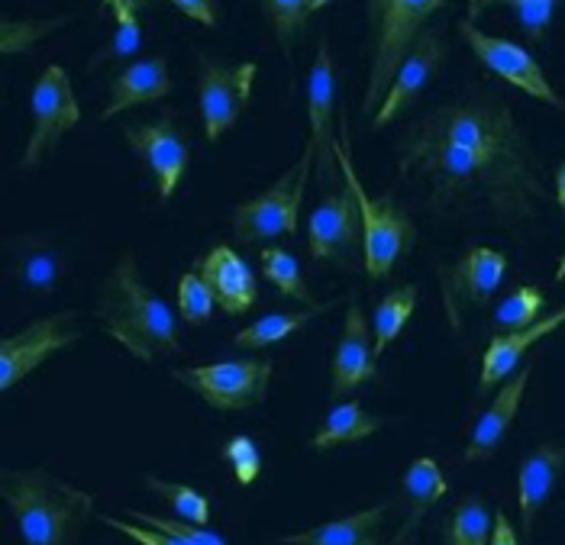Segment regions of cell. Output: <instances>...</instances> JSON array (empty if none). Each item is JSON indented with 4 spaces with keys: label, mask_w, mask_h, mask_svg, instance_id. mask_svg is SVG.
Segmentation results:
<instances>
[{
    "label": "cell",
    "mask_w": 565,
    "mask_h": 545,
    "mask_svg": "<svg viewBox=\"0 0 565 545\" xmlns=\"http://www.w3.org/2000/svg\"><path fill=\"white\" fill-rule=\"evenodd\" d=\"M401 178L420 181L436 207L476 197L501 220H530L546 201V184L514 110L476 94L436 107L397 146Z\"/></svg>",
    "instance_id": "1"
},
{
    "label": "cell",
    "mask_w": 565,
    "mask_h": 545,
    "mask_svg": "<svg viewBox=\"0 0 565 545\" xmlns=\"http://www.w3.org/2000/svg\"><path fill=\"white\" fill-rule=\"evenodd\" d=\"M97 320L104 333L120 342L139 362H152L181 349L174 313L159 293L146 288L132 252L120 255L117 268L104 281L97 300Z\"/></svg>",
    "instance_id": "2"
},
{
    "label": "cell",
    "mask_w": 565,
    "mask_h": 545,
    "mask_svg": "<svg viewBox=\"0 0 565 545\" xmlns=\"http://www.w3.org/2000/svg\"><path fill=\"white\" fill-rule=\"evenodd\" d=\"M0 498L26 545H72L87 523L94 498L45 468H7Z\"/></svg>",
    "instance_id": "3"
},
{
    "label": "cell",
    "mask_w": 565,
    "mask_h": 545,
    "mask_svg": "<svg viewBox=\"0 0 565 545\" xmlns=\"http://www.w3.org/2000/svg\"><path fill=\"white\" fill-rule=\"evenodd\" d=\"M449 0H369L372 20V68L362 110H379L411 45L427 30V20Z\"/></svg>",
    "instance_id": "4"
},
{
    "label": "cell",
    "mask_w": 565,
    "mask_h": 545,
    "mask_svg": "<svg viewBox=\"0 0 565 545\" xmlns=\"http://www.w3.org/2000/svg\"><path fill=\"white\" fill-rule=\"evenodd\" d=\"M337 162L343 171V181L347 188L355 194V204L362 213V233H365V249H362V261H365V271L369 278L375 281H385L392 275V268L397 265V258L414 246L417 239V226L407 213L394 207L392 197H372L355 168L349 159V136L343 129V139L337 142Z\"/></svg>",
    "instance_id": "5"
},
{
    "label": "cell",
    "mask_w": 565,
    "mask_h": 545,
    "mask_svg": "<svg viewBox=\"0 0 565 545\" xmlns=\"http://www.w3.org/2000/svg\"><path fill=\"white\" fill-rule=\"evenodd\" d=\"M307 178H310V168L298 162L253 201H243L239 207H233V216H230L233 236L246 246L275 239V236H295L298 220H301Z\"/></svg>",
    "instance_id": "6"
},
{
    "label": "cell",
    "mask_w": 565,
    "mask_h": 545,
    "mask_svg": "<svg viewBox=\"0 0 565 545\" xmlns=\"http://www.w3.org/2000/svg\"><path fill=\"white\" fill-rule=\"evenodd\" d=\"M337 62H333V52H330V42L320 40L317 45V55H313V65H310V75H307V126H310V136H307L305 156H301V165L317 171L320 181H330L333 171L340 168L337 162Z\"/></svg>",
    "instance_id": "7"
},
{
    "label": "cell",
    "mask_w": 565,
    "mask_h": 545,
    "mask_svg": "<svg viewBox=\"0 0 565 545\" xmlns=\"http://www.w3.org/2000/svg\"><path fill=\"white\" fill-rule=\"evenodd\" d=\"M30 107H33V132L17 162L20 171H36L45 162V156L62 142V136L72 132L82 120L75 87L62 65H49L40 75L33 97H30Z\"/></svg>",
    "instance_id": "8"
},
{
    "label": "cell",
    "mask_w": 565,
    "mask_h": 545,
    "mask_svg": "<svg viewBox=\"0 0 565 545\" xmlns=\"http://www.w3.org/2000/svg\"><path fill=\"white\" fill-rule=\"evenodd\" d=\"M256 75H259L256 62L223 65L211 55H198V110L207 142H217L223 132L239 124V117L253 100Z\"/></svg>",
    "instance_id": "9"
},
{
    "label": "cell",
    "mask_w": 565,
    "mask_h": 545,
    "mask_svg": "<svg viewBox=\"0 0 565 545\" xmlns=\"http://www.w3.org/2000/svg\"><path fill=\"white\" fill-rule=\"evenodd\" d=\"M172 377L178 384L191 387L214 410H249V407H259L268 394L271 362L233 359V362H217V365L174 368Z\"/></svg>",
    "instance_id": "10"
},
{
    "label": "cell",
    "mask_w": 565,
    "mask_h": 545,
    "mask_svg": "<svg viewBox=\"0 0 565 545\" xmlns=\"http://www.w3.org/2000/svg\"><path fill=\"white\" fill-rule=\"evenodd\" d=\"M459 36L466 40V45L476 52V58L491 75H498L501 82H508L511 87H518V90L543 100V104H550V107H556V110H565V100L556 94V87L550 84L543 65L523 45L484 33L469 17L459 20Z\"/></svg>",
    "instance_id": "11"
},
{
    "label": "cell",
    "mask_w": 565,
    "mask_h": 545,
    "mask_svg": "<svg viewBox=\"0 0 565 545\" xmlns=\"http://www.w3.org/2000/svg\"><path fill=\"white\" fill-rule=\"evenodd\" d=\"M78 313L62 310L30 323L26 330L13 335H3L0 342V387L10 391L26 375H33L43 362L58 355L62 349L75 345L82 339V330L75 327Z\"/></svg>",
    "instance_id": "12"
},
{
    "label": "cell",
    "mask_w": 565,
    "mask_h": 545,
    "mask_svg": "<svg viewBox=\"0 0 565 545\" xmlns=\"http://www.w3.org/2000/svg\"><path fill=\"white\" fill-rule=\"evenodd\" d=\"M124 136L136 152V159L149 168L159 201H169L191 165V146H188L184 129L174 124L172 114H162L159 120L130 124L124 129Z\"/></svg>",
    "instance_id": "13"
},
{
    "label": "cell",
    "mask_w": 565,
    "mask_h": 545,
    "mask_svg": "<svg viewBox=\"0 0 565 545\" xmlns=\"http://www.w3.org/2000/svg\"><path fill=\"white\" fill-rule=\"evenodd\" d=\"M307 249L317 261H333V265H352L359 252L365 249V233H362V213L355 204V194L343 188L330 194L320 207L307 220Z\"/></svg>",
    "instance_id": "14"
},
{
    "label": "cell",
    "mask_w": 565,
    "mask_h": 545,
    "mask_svg": "<svg viewBox=\"0 0 565 545\" xmlns=\"http://www.w3.org/2000/svg\"><path fill=\"white\" fill-rule=\"evenodd\" d=\"M446 58H449V45H446V36L439 26H427L417 42L411 45L407 58L401 62L397 75H394L392 87L382 100V107L375 110V120H372V129H385L388 124H394L424 90L427 84L434 82L436 75L446 68Z\"/></svg>",
    "instance_id": "15"
},
{
    "label": "cell",
    "mask_w": 565,
    "mask_h": 545,
    "mask_svg": "<svg viewBox=\"0 0 565 545\" xmlns=\"http://www.w3.org/2000/svg\"><path fill=\"white\" fill-rule=\"evenodd\" d=\"M379 377V355H375V333L365 320L362 303H349L343 335L333 352V377H330V397L340 400L362 384Z\"/></svg>",
    "instance_id": "16"
},
{
    "label": "cell",
    "mask_w": 565,
    "mask_h": 545,
    "mask_svg": "<svg viewBox=\"0 0 565 545\" xmlns=\"http://www.w3.org/2000/svg\"><path fill=\"white\" fill-rule=\"evenodd\" d=\"M198 275L211 285L217 303L230 317H243L259 300V281L246 258L230 246H214L204 258H198Z\"/></svg>",
    "instance_id": "17"
},
{
    "label": "cell",
    "mask_w": 565,
    "mask_h": 545,
    "mask_svg": "<svg viewBox=\"0 0 565 545\" xmlns=\"http://www.w3.org/2000/svg\"><path fill=\"white\" fill-rule=\"evenodd\" d=\"M559 327H565V303L556 310V313L543 317L540 323L526 327V330H521V333L491 335V342H488V349H484V355H481L479 394H488V391H491V387H498L504 377H511V372L521 365L523 355H526L540 339H546V335L556 333Z\"/></svg>",
    "instance_id": "18"
},
{
    "label": "cell",
    "mask_w": 565,
    "mask_h": 545,
    "mask_svg": "<svg viewBox=\"0 0 565 545\" xmlns=\"http://www.w3.org/2000/svg\"><path fill=\"white\" fill-rule=\"evenodd\" d=\"M530 375H533V368L526 365V368H521L518 375H511V381H504V387L498 391V397L491 400V407H488V410L479 417V423H476L472 439H469V446H466V456H462V459L466 461L491 459V456L501 449L504 436L511 432L514 419H518V414H521L523 394H526Z\"/></svg>",
    "instance_id": "19"
},
{
    "label": "cell",
    "mask_w": 565,
    "mask_h": 545,
    "mask_svg": "<svg viewBox=\"0 0 565 545\" xmlns=\"http://www.w3.org/2000/svg\"><path fill=\"white\" fill-rule=\"evenodd\" d=\"M563 471L565 446H556V442L536 446L521 461V471H518V506H521L523 536H533L536 516H540L543 503L550 501V494H553V488H556Z\"/></svg>",
    "instance_id": "20"
},
{
    "label": "cell",
    "mask_w": 565,
    "mask_h": 545,
    "mask_svg": "<svg viewBox=\"0 0 565 545\" xmlns=\"http://www.w3.org/2000/svg\"><path fill=\"white\" fill-rule=\"evenodd\" d=\"M172 90V75H169V58L166 55H149L142 62L127 65L114 84H110V100L100 114V120H114L117 114L156 104Z\"/></svg>",
    "instance_id": "21"
},
{
    "label": "cell",
    "mask_w": 565,
    "mask_h": 545,
    "mask_svg": "<svg viewBox=\"0 0 565 545\" xmlns=\"http://www.w3.org/2000/svg\"><path fill=\"white\" fill-rule=\"evenodd\" d=\"M508 271V255L491 246H469L466 255L446 271V300H469V303H488L501 288Z\"/></svg>",
    "instance_id": "22"
},
{
    "label": "cell",
    "mask_w": 565,
    "mask_h": 545,
    "mask_svg": "<svg viewBox=\"0 0 565 545\" xmlns=\"http://www.w3.org/2000/svg\"><path fill=\"white\" fill-rule=\"evenodd\" d=\"M401 491H404V503H407V516H404L401 530L394 533L392 545H407L414 539V533L420 530L424 516L446 498L449 484H446V478H443L436 459L420 456V459L411 461V468L404 471Z\"/></svg>",
    "instance_id": "23"
},
{
    "label": "cell",
    "mask_w": 565,
    "mask_h": 545,
    "mask_svg": "<svg viewBox=\"0 0 565 545\" xmlns=\"http://www.w3.org/2000/svg\"><path fill=\"white\" fill-rule=\"evenodd\" d=\"M388 503H375L369 510L349 513L340 520L320 523L305 533H288L281 536V545H379V530L385 523Z\"/></svg>",
    "instance_id": "24"
},
{
    "label": "cell",
    "mask_w": 565,
    "mask_h": 545,
    "mask_svg": "<svg viewBox=\"0 0 565 545\" xmlns=\"http://www.w3.org/2000/svg\"><path fill=\"white\" fill-rule=\"evenodd\" d=\"M10 275L30 291H55L65 275V255L45 239L26 236L17 243V249L10 252Z\"/></svg>",
    "instance_id": "25"
},
{
    "label": "cell",
    "mask_w": 565,
    "mask_h": 545,
    "mask_svg": "<svg viewBox=\"0 0 565 545\" xmlns=\"http://www.w3.org/2000/svg\"><path fill=\"white\" fill-rule=\"evenodd\" d=\"M385 426V419L369 414L359 400H343L337 404L327 419L320 423V429L313 432L310 446L327 452V449H337V446H349V442H362L369 436H375L379 429Z\"/></svg>",
    "instance_id": "26"
},
{
    "label": "cell",
    "mask_w": 565,
    "mask_h": 545,
    "mask_svg": "<svg viewBox=\"0 0 565 545\" xmlns=\"http://www.w3.org/2000/svg\"><path fill=\"white\" fill-rule=\"evenodd\" d=\"M337 303H340V300L317 303V307H305V310H298V313H268V317L256 320L253 327H246V330H239V333L233 335V345H236V349H253V352H256V349H265V345H275V342L295 335L298 330H305L310 320H317L320 313L333 310Z\"/></svg>",
    "instance_id": "27"
},
{
    "label": "cell",
    "mask_w": 565,
    "mask_h": 545,
    "mask_svg": "<svg viewBox=\"0 0 565 545\" xmlns=\"http://www.w3.org/2000/svg\"><path fill=\"white\" fill-rule=\"evenodd\" d=\"M491 533H494V516L488 510V503L481 501L479 494H469L456 503L443 543L446 545H491Z\"/></svg>",
    "instance_id": "28"
},
{
    "label": "cell",
    "mask_w": 565,
    "mask_h": 545,
    "mask_svg": "<svg viewBox=\"0 0 565 545\" xmlns=\"http://www.w3.org/2000/svg\"><path fill=\"white\" fill-rule=\"evenodd\" d=\"M417 285H407V288H397V291L385 293V300L375 307V323H372V333H375V355H382L394 339L401 335V330L407 327V320L414 317V307H417Z\"/></svg>",
    "instance_id": "29"
},
{
    "label": "cell",
    "mask_w": 565,
    "mask_h": 545,
    "mask_svg": "<svg viewBox=\"0 0 565 545\" xmlns=\"http://www.w3.org/2000/svg\"><path fill=\"white\" fill-rule=\"evenodd\" d=\"M259 261L262 278H268V281L278 288V293H285V297H291V300H301L307 307H317L313 293L307 288L305 275H301V265H298V258H295L291 252L262 249Z\"/></svg>",
    "instance_id": "30"
},
{
    "label": "cell",
    "mask_w": 565,
    "mask_h": 545,
    "mask_svg": "<svg viewBox=\"0 0 565 545\" xmlns=\"http://www.w3.org/2000/svg\"><path fill=\"white\" fill-rule=\"evenodd\" d=\"M146 488L162 498L174 510L178 520L191 523V526H207L211 520V501L194 491L191 484H174V481H166V478H156V474H146Z\"/></svg>",
    "instance_id": "31"
},
{
    "label": "cell",
    "mask_w": 565,
    "mask_h": 545,
    "mask_svg": "<svg viewBox=\"0 0 565 545\" xmlns=\"http://www.w3.org/2000/svg\"><path fill=\"white\" fill-rule=\"evenodd\" d=\"M543 310H546V297L540 288H530L523 285L511 297H504L494 310V327L498 330H511V333H521L526 327L540 323L543 320Z\"/></svg>",
    "instance_id": "32"
},
{
    "label": "cell",
    "mask_w": 565,
    "mask_h": 545,
    "mask_svg": "<svg viewBox=\"0 0 565 545\" xmlns=\"http://www.w3.org/2000/svg\"><path fill=\"white\" fill-rule=\"evenodd\" d=\"M262 13L275 33V40L281 45L285 58L291 62V52H295V40L305 33L307 23V3L305 0H262Z\"/></svg>",
    "instance_id": "33"
},
{
    "label": "cell",
    "mask_w": 565,
    "mask_h": 545,
    "mask_svg": "<svg viewBox=\"0 0 565 545\" xmlns=\"http://www.w3.org/2000/svg\"><path fill=\"white\" fill-rule=\"evenodd\" d=\"M214 303H217V297L198 271H188L178 278V313L184 323H191V327L207 323L214 313Z\"/></svg>",
    "instance_id": "34"
},
{
    "label": "cell",
    "mask_w": 565,
    "mask_h": 545,
    "mask_svg": "<svg viewBox=\"0 0 565 545\" xmlns=\"http://www.w3.org/2000/svg\"><path fill=\"white\" fill-rule=\"evenodd\" d=\"M114 23H117L114 36H110V42H107V45L90 58V68H97V65H104V62L130 58L132 52L139 49V42H142L139 13H132V10H117V13H114Z\"/></svg>",
    "instance_id": "35"
},
{
    "label": "cell",
    "mask_w": 565,
    "mask_h": 545,
    "mask_svg": "<svg viewBox=\"0 0 565 545\" xmlns=\"http://www.w3.org/2000/svg\"><path fill=\"white\" fill-rule=\"evenodd\" d=\"M68 17H55V20H3V55L13 52H26L36 40L49 36L52 30L65 26Z\"/></svg>",
    "instance_id": "36"
},
{
    "label": "cell",
    "mask_w": 565,
    "mask_h": 545,
    "mask_svg": "<svg viewBox=\"0 0 565 545\" xmlns=\"http://www.w3.org/2000/svg\"><path fill=\"white\" fill-rule=\"evenodd\" d=\"M223 459L230 461V468H233V474H236V481H239L243 488H249V484L259 481L262 456L259 446H256L249 436H233V439L223 446Z\"/></svg>",
    "instance_id": "37"
},
{
    "label": "cell",
    "mask_w": 565,
    "mask_h": 545,
    "mask_svg": "<svg viewBox=\"0 0 565 545\" xmlns=\"http://www.w3.org/2000/svg\"><path fill=\"white\" fill-rule=\"evenodd\" d=\"M130 520L142 523V526H152V530H162V533H172L181 536L191 545H230L226 539H220L217 533H211L207 526H191L184 520H169V516H156V513H142V510H127Z\"/></svg>",
    "instance_id": "38"
},
{
    "label": "cell",
    "mask_w": 565,
    "mask_h": 545,
    "mask_svg": "<svg viewBox=\"0 0 565 545\" xmlns=\"http://www.w3.org/2000/svg\"><path fill=\"white\" fill-rule=\"evenodd\" d=\"M100 523L110 526V530H117L120 536H127V539H132V543L139 545H191L188 539H181V536L162 533V530H152V526H142V523H130V520H120V516H110V513H104Z\"/></svg>",
    "instance_id": "39"
},
{
    "label": "cell",
    "mask_w": 565,
    "mask_h": 545,
    "mask_svg": "<svg viewBox=\"0 0 565 545\" xmlns=\"http://www.w3.org/2000/svg\"><path fill=\"white\" fill-rule=\"evenodd\" d=\"M556 3L559 0H526L521 10H518V20H521L526 40L540 42L546 36V30L553 23V13H556Z\"/></svg>",
    "instance_id": "40"
},
{
    "label": "cell",
    "mask_w": 565,
    "mask_h": 545,
    "mask_svg": "<svg viewBox=\"0 0 565 545\" xmlns=\"http://www.w3.org/2000/svg\"><path fill=\"white\" fill-rule=\"evenodd\" d=\"M174 10H181L188 20L201 23V26H217L220 3L217 0H169Z\"/></svg>",
    "instance_id": "41"
},
{
    "label": "cell",
    "mask_w": 565,
    "mask_h": 545,
    "mask_svg": "<svg viewBox=\"0 0 565 545\" xmlns=\"http://www.w3.org/2000/svg\"><path fill=\"white\" fill-rule=\"evenodd\" d=\"M491 545H521L518 543V533H514V526H511V520H508V513H504V510H498V513H494Z\"/></svg>",
    "instance_id": "42"
},
{
    "label": "cell",
    "mask_w": 565,
    "mask_h": 545,
    "mask_svg": "<svg viewBox=\"0 0 565 545\" xmlns=\"http://www.w3.org/2000/svg\"><path fill=\"white\" fill-rule=\"evenodd\" d=\"M523 3L526 0H469V20H476V17H481L491 7H514V10H521Z\"/></svg>",
    "instance_id": "43"
},
{
    "label": "cell",
    "mask_w": 565,
    "mask_h": 545,
    "mask_svg": "<svg viewBox=\"0 0 565 545\" xmlns=\"http://www.w3.org/2000/svg\"><path fill=\"white\" fill-rule=\"evenodd\" d=\"M100 3H107L114 13H117V10H132V13H139V10L152 7V0H100Z\"/></svg>",
    "instance_id": "44"
},
{
    "label": "cell",
    "mask_w": 565,
    "mask_h": 545,
    "mask_svg": "<svg viewBox=\"0 0 565 545\" xmlns=\"http://www.w3.org/2000/svg\"><path fill=\"white\" fill-rule=\"evenodd\" d=\"M556 201H559V210L565 213V162L556 168ZM559 278H565V258L559 265Z\"/></svg>",
    "instance_id": "45"
},
{
    "label": "cell",
    "mask_w": 565,
    "mask_h": 545,
    "mask_svg": "<svg viewBox=\"0 0 565 545\" xmlns=\"http://www.w3.org/2000/svg\"><path fill=\"white\" fill-rule=\"evenodd\" d=\"M307 3V13H317V10H323L327 3H333V0H305Z\"/></svg>",
    "instance_id": "46"
}]
</instances>
